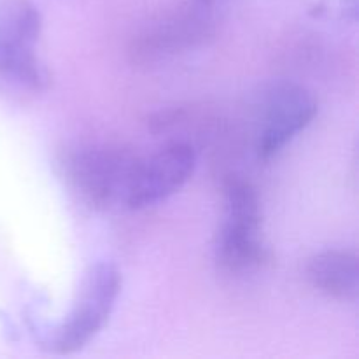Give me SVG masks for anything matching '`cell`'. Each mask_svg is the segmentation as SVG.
Wrapping results in <instances>:
<instances>
[{"label": "cell", "mask_w": 359, "mask_h": 359, "mask_svg": "<svg viewBox=\"0 0 359 359\" xmlns=\"http://www.w3.org/2000/svg\"><path fill=\"white\" fill-rule=\"evenodd\" d=\"M42 16L30 0H0V77L30 91H44L51 72L35 55Z\"/></svg>", "instance_id": "3"}, {"label": "cell", "mask_w": 359, "mask_h": 359, "mask_svg": "<svg viewBox=\"0 0 359 359\" xmlns=\"http://www.w3.org/2000/svg\"><path fill=\"white\" fill-rule=\"evenodd\" d=\"M202 2H207V4H209V2H212V0H202Z\"/></svg>", "instance_id": "10"}, {"label": "cell", "mask_w": 359, "mask_h": 359, "mask_svg": "<svg viewBox=\"0 0 359 359\" xmlns=\"http://www.w3.org/2000/svg\"><path fill=\"white\" fill-rule=\"evenodd\" d=\"M205 4L198 0L196 6L179 7L140 32L130 48L133 63L161 62L209 41L214 35V20Z\"/></svg>", "instance_id": "6"}, {"label": "cell", "mask_w": 359, "mask_h": 359, "mask_svg": "<svg viewBox=\"0 0 359 359\" xmlns=\"http://www.w3.org/2000/svg\"><path fill=\"white\" fill-rule=\"evenodd\" d=\"M121 286L123 276L118 266L109 262L91 265L83 276L69 316L55 332L51 349L58 354H72L88 346L111 318Z\"/></svg>", "instance_id": "4"}, {"label": "cell", "mask_w": 359, "mask_h": 359, "mask_svg": "<svg viewBox=\"0 0 359 359\" xmlns=\"http://www.w3.org/2000/svg\"><path fill=\"white\" fill-rule=\"evenodd\" d=\"M140 154L119 144H83L65 151L62 174L77 198L95 210L125 205Z\"/></svg>", "instance_id": "1"}, {"label": "cell", "mask_w": 359, "mask_h": 359, "mask_svg": "<svg viewBox=\"0 0 359 359\" xmlns=\"http://www.w3.org/2000/svg\"><path fill=\"white\" fill-rule=\"evenodd\" d=\"M196 153L191 144L172 140L140 156L126 196V209H146L177 193L191 179Z\"/></svg>", "instance_id": "7"}, {"label": "cell", "mask_w": 359, "mask_h": 359, "mask_svg": "<svg viewBox=\"0 0 359 359\" xmlns=\"http://www.w3.org/2000/svg\"><path fill=\"white\" fill-rule=\"evenodd\" d=\"M223 221L214 238V258L226 273L244 276L269 259L259 233L262 202L251 182L230 175L223 182Z\"/></svg>", "instance_id": "2"}, {"label": "cell", "mask_w": 359, "mask_h": 359, "mask_svg": "<svg viewBox=\"0 0 359 359\" xmlns=\"http://www.w3.org/2000/svg\"><path fill=\"white\" fill-rule=\"evenodd\" d=\"M340 6H342L344 13L351 18L353 21H356L358 16V0H340Z\"/></svg>", "instance_id": "9"}, {"label": "cell", "mask_w": 359, "mask_h": 359, "mask_svg": "<svg viewBox=\"0 0 359 359\" xmlns=\"http://www.w3.org/2000/svg\"><path fill=\"white\" fill-rule=\"evenodd\" d=\"M307 280L314 290L340 302H356L359 291L358 255L347 249H328L307 263Z\"/></svg>", "instance_id": "8"}, {"label": "cell", "mask_w": 359, "mask_h": 359, "mask_svg": "<svg viewBox=\"0 0 359 359\" xmlns=\"http://www.w3.org/2000/svg\"><path fill=\"white\" fill-rule=\"evenodd\" d=\"M318 114V100L300 84L273 83L255 105V151L270 160L284 149Z\"/></svg>", "instance_id": "5"}]
</instances>
